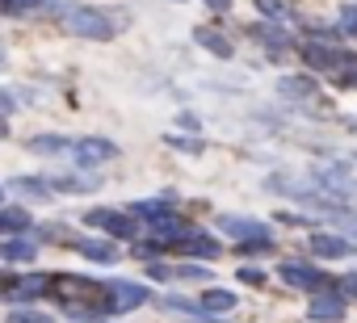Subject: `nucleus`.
I'll return each mask as SVG.
<instances>
[{"label": "nucleus", "mask_w": 357, "mask_h": 323, "mask_svg": "<svg viewBox=\"0 0 357 323\" xmlns=\"http://www.w3.org/2000/svg\"><path fill=\"white\" fill-rule=\"evenodd\" d=\"M59 22H63L68 34L89 38V42H109L114 30H118L101 9H84V5H63V9H59Z\"/></svg>", "instance_id": "f257e3e1"}, {"label": "nucleus", "mask_w": 357, "mask_h": 323, "mask_svg": "<svg viewBox=\"0 0 357 323\" xmlns=\"http://www.w3.org/2000/svg\"><path fill=\"white\" fill-rule=\"evenodd\" d=\"M282 281L286 285H294V290H307V294H319V290H328V277L315 269V265H307V260H282Z\"/></svg>", "instance_id": "f03ea898"}, {"label": "nucleus", "mask_w": 357, "mask_h": 323, "mask_svg": "<svg viewBox=\"0 0 357 323\" xmlns=\"http://www.w3.org/2000/svg\"><path fill=\"white\" fill-rule=\"evenodd\" d=\"M89 227H105L114 239H130V235L139 231V214H135V210H130V214H118V210L101 206V210H89Z\"/></svg>", "instance_id": "7ed1b4c3"}, {"label": "nucleus", "mask_w": 357, "mask_h": 323, "mask_svg": "<svg viewBox=\"0 0 357 323\" xmlns=\"http://www.w3.org/2000/svg\"><path fill=\"white\" fill-rule=\"evenodd\" d=\"M72 155L80 159L84 168H93V164H109V159L118 155V143H109V139H80V143H72Z\"/></svg>", "instance_id": "20e7f679"}, {"label": "nucleus", "mask_w": 357, "mask_h": 323, "mask_svg": "<svg viewBox=\"0 0 357 323\" xmlns=\"http://www.w3.org/2000/svg\"><path fill=\"white\" fill-rule=\"evenodd\" d=\"M315 323H340L344 319V298L336 294V290H319L315 298H311V310H307Z\"/></svg>", "instance_id": "39448f33"}, {"label": "nucleus", "mask_w": 357, "mask_h": 323, "mask_svg": "<svg viewBox=\"0 0 357 323\" xmlns=\"http://www.w3.org/2000/svg\"><path fill=\"white\" fill-rule=\"evenodd\" d=\"M219 231L231 235V239H240V244H244V239H273V231H269L265 223H257V219H231V214L219 219Z\"/></svg>", "instance_id": "423d86ee"}, {"label": "nucleus", "mask_w": 357, "mask_h": 323, "mask_svg": "<svg viewBox=\"0 0 357 323\" xmlns=\"http://www.w3.org/2000/svg\"><path fill=\"white\" fill-rule=\"evenodd\" d=\"M303 59L315 68V72H332L336 76V68H340V59H344V51H336L332 42H303Z\"/></svg>", "instance_id": "0eeeda50"}, {"label": "nucleus", "mask_w": 357, "mask_h": 323, "mask_svg": "<svg viewBox=\"0 0 357 323\" xmlns=\"http://www.w3.org/2000/svg\"><path fill=\"white\" fill-rule=\"evenodd\" d=\"M151 235H155V239H164V244L172 248V244H181V239L190 235V223L172 210V214H164V219H155V223H151Z\"/></svg>", "instance_id": "6e6552de"}, {"label": "nucleus", "mask_w": 357, "mask_h": 323, "mask_svg": "<svg viewBox=\"0 0 357 323\" xmlns=\"http://www.w3.org/2000/svg\"><path fill=\"white\" fill-rule=\"evenodd\" d=\"M311 252L315 256H324V260H344V256H353V244L344 239V235H311Z\"/></svg>", "instance_id": "1a4fd4ad"}, {"label": "nucleus", "mask_w": 357, "mask_h": 323, "mask_svg": "<svg viewBox=\"0 0 357 323\" xmlns=\"http://www.w3.org/2000/svg\"><path fill=\"white\" fill-rule=\"evenodd\" d=\"M109 294H114V306L118 310H135V306L147 302V290L135 285V281H109Z\"/></svg>", "instance_id": "9d476101"}, {"label": "nucleus", "mask_w": 357, "mask_h": 323, "mask_svg": "<svg viewBox=\"0 0 357 323\" xmlns=\"http://www.w3.org/2000/svg\"><path fill=\"white\" fill-rule=\"evenodd\" d=\"M172 248H181V252H190V256H198V260H215V256L223 252V244H215L211 235H194V231H190L181 244H172Z\"/></svg>", "instance_id": "9b49d317"}, {"label": "nucleus", "mask_w": 357, "mask_h": 323, "mask_svg": "<svg viewBox=\"0 0 357 323\" xmlns=\"http://www.w3.org/2000/svg\"><path fill=\"white\" fill-rule=\"evenodd\" d=\"M34 256H38V244H30V239H22V235H13V239H5V244H0V260L26 265V260H34Z\"/></svg>", "instance_id": "f8f14e48"}, {"label": "nucleus", "mask_w": 357, "mask_h": 323, "mask_svg": "<svg viewBox=\"0 0 357 323\" xmlns=\"http://www.w3.org/2000/svg\"><path fill=\"white\" fill-rule=\"evenodd\" d=\"M194 38H198L211 55H223V59L231 55V42H227V34H223L219 26H198V30H194Z\"/></svg>", "instance_id": "ddd939ff"}, {"label": "nucleus", "mask_w": 357, "mask_h": 323, "mask_svg": "<svg viewBox=\"0 0 357 323\" xmlns=\"http://www.w3.org/2000/svg\"><path fill=\"white\" fill-rule=\"evenodd\" d=\"M76 252H80L84 260H97V265H114V260H118V248L105 244V239H80Z\"/></svg>", "instance_id": "4468645a"}, {"label": "nucleus", "mask_w": 357, "mask_h": 323, "mask_svg": "<svg viewBox=\"0 0 357 323\" xmlns=\"http://www.w3.org/2000/svg\"><path fill=\"white\" fill-rule=\"evenodd\" d=\"M26 227H30V210H22V206L0 210V235H22Z\"/></svg>", "instance_id": "2eb2a0df"}, {"label": "nucleus", "mask_w": 357, "mask_h": 323, "mask_svg": "<svg viewBox=\"0 0 357 323\" xmlns=\"http://www.w3.org/2000/svg\"><path fill=\"white\" fill-rule=\"evenodd\" d=\"M47 185L59 189V194H89V189H97L101 181H97V177H51Z\"/></svg>", "instance_id": "dca6fc26"}, {"label": "nucleus", "mask_w": 357, "mask_h": 323, "mask_svg": "<svg viewBox=\"0 0 357 323\" xmlns=\"http://www.w3.org/2000/svg\"><path fill=\"white\" fill-rule=\"evenodd\" d=\"M30 151H38V155H63V151H72V143L63 134H38V139H30Z\"/></svg>", "instance_id": "f3484780"}, {"label": "nucleus", "mask_w": 357, "mask_h": 323, "mask_svg": "<svg viewBox=\"0 0 357 323\" xmlns=\"http://www.w3.org/2000/svg\"><path fill=\"white\" fill-rule=\"evenodd\" d=\"M130 210H135L139 219H151V223H155V219L172 214V198H147V202H135Z\"/></svg>", "instance_id": "a211bd4d"}, {"label": "nucleus", "mask_w": 357, "mask_h": 323, "mask_svg": "<svg viewBox=\"0 0 357 323\" xmlns=\"http://www.w3.org/2000/svg\"><path fill=\"white\" fill-rule=\"evenodd\" d=\"M252 34H257L269 51H286V47H290V38L278 30V22H273V26H269V22H261V26H252Z\"/></svg>", "instance_id": "6ab92c4d"}, {"label": "nucleus", "mask_w": 357, "mask_h": 323, "mask_svg": "<svg viewBox=\"0 0 357 323\" xmlns=\"http://www.w3.org/2000/svg\"><path fill=\"white\" fill-rule=\"evenodd\" d=\"M202 306L215 310V315H227V310H236V294L231 290H206L202 294Z\"/></svg>", "instance_id": "aec40b11"}, {"label": "nucleus", "mask_w": 357, "mask_h": 323, "mask_svg": "<svg viewBox=\"0 0 357 323\" xmlns=\"http://www.w3.org/2000/svg\"><path fill=\"white\" fill-rule=\"evenodd\" d=\"M252 5L261 9L265 22H286V17H290V5H286V0H252Z\"/></svg>", "instance_id": "412c9836"}, {"label": "nucleus", "mask_w": 357, "mask_h": 323, "mask_svg": "<svg viewBox=\"0 0 357 323\" xmlns=\"http://www.w3.org/2000/svg\"><path fill=\"white\" fill-rule=\"evenodd\" d=\"M336 80H340L344 88H357V55H344V59H340V68H336Z\"/></svg>", "instance_id": "4be33fe9"}, {"label": "nucleus", "mask_w": 357, "mask_h": 323, "mask_svg": "<svg viewBox=\"0 0 357 323\" xmlns=\"http://www.w3.org/2000/svg\"><path fill=\"white\" fill-rule=\"evenodd\" d=\"M164 306L176 310V315H202V302H190V298H164ZM206 319H211V315H206Z\"/></svg>", "instance_id": "5701e85b"}, {"label": "nucleus", "mask_w": 357, "mask_h": 323, "mask_svg": "<svg viewBox=\"0 0 357 323\" xmlns=\"http://www.w3.org/2000/svg\"><path fill=\"white\" fill-rule=\"evenodd\" d=\"M9 323H51L47 310H9Z\"/></svg>", "instance_id": "b1692460"}, {"label": "nucleus", "mask_w": 357, "mask_h": 323, "mask_svg": "<svg viewBox=\"0 0 357 323\" xmlns=\"http://www.w3.org/2000/svg\"><path fill=\"white\" fill-rule=\"evenodd\" d=\"M38 5H43V0H0V13H30Z\"/></svg>", "instance_id": "393cba45"}, {"label": "nucleus", "mask_w": 357, "mask_h": 323, "mask_svg": "<svg viewBox=\"0 0 357 323\" xmlns=\"http://www.w3.org/2000/svg\"><path fill=\"white\" fill-rule=\"evenodd\" d=\"M282 93H286V97H307V93H311V80H290V76H286V80H282Z\"/></svg>", "instance_id": "a878e982"}, {"label": "nucleus", "mask_w": 357, "mask_h": 323, "mask_svg": "<svg viewBox=\"0 0 357 323\" xmlns=\"http://www.w3.org/2000/svg\"><path fill=\"white\" fill-rule=\"evenodd\" d=\"M176 277H185V281H202V277H211L202 265H181V269H176Z\"/></svg>", "instance_id": "bb28decb"}, {"label": "nucleus", "mask_w": 357, "mask_h": 323, "mask_svg": "<svg viewBox=\"0 0 357 323\" xmlns=\"http://www.w3.org/2000/svg\"><path fill=\"white\" fill-rule=\"evenodd\" d=\"M147 277H155V281H172V277H176V269H168V265H160V260H151V269H147Z\"/></svg>", "instance_id": "cd10ccee"}, {"label": "nucleus", "mask_w": 357, "mask_h": 323, "mask_svg": "<svg viewBox=\"0 0 357 323\" xmlns=\"http://www.w3.org/2000/svg\"><path fill=\"white\" fill-rule=\"evenodd\" d=\"M240 281H244V285H261V281H265V273L248 265V269H240Z\"/></svg>", "instance_id": "c85d7f7f"}, {"label": "nucleus", "mask_w": 357, "mask_h": 323, "mask_svg": "<svg viewBox=\"0 0 357 323\" xmlns=\"http://www.w3.org/2000/svg\"><path fill=\"white\" fill-rule=\"evenodd\" d=\"M168 143H172L176 151H202V143H198V139H176V134H172Z\"/></svg>", "instance_id": "c756f323"}, {"label": "nucleus", "mask_w": 357, "mask_h": 323, "mask_svg": "<svg viewBox=\"0 0 357 323\" xmlns=\"http://www.w3.org/2000/svg\"><path fill=\"white\" fill-rule=\"evenodd\" d=\"M340 26H344L349 34H357V5H349V9H344V17H340Z\"/></svg>", "instance_id": "7c9ffc66"}, {"label": "nucleus", "mask_w": 357, "mask_h": 323, "mask_svg": "<svg viewBox=\"0 0 357 323\" xmlns=\"http://www.w3.org/2000/svg\"><path fill=\"white\" fill-rule=\"evenodd\" d=\"M206 9H211V13H227V9H231V0H206Z\"/></svg>", "instance_id": "2f4dec72"}, {"label": "nucleus", "mask_w": 357, "mask_h": 323, "mask_svg": "<svg viewBox=\"0 0 357 323\" xmlns=\"http://www.w3.org/2000/svg\"><path fill=\"white\" fill-rule=\"evenodd\" d=\"M5 113H13V97H9V93H0V118H5Z\"/></svg>", "instance_id": "473e14b6"}, {"label": "nucleus", "mask_w": 357, "mask_h": 323, "mask_svg": "<svg viewBox=\"0 0 357 323\" xmlns=\"http://www.w3.org/2000/svg\"><path fill=\"white\" fill-rule=\"evenodd\" d=\"M344 285H349V294H357V273H353V277H349Z\"/></svg>", "instance_id": "72a5a7b5"}, {"label": "nucleus", "mask_w": 357, "mask_h": 323, "mask_svg": "<svg viewBox=\"0 0 357 323\" xmlns=\"http://www.w3.org/2000/svg\"><path fill=\"white\" fill-rule=\"evenodd\" d=\"M0 63H5V47H0Z\"/></svg>", "instance_id": "f704fd0d"}, {"label": "nucleus", "mask_w": 357, "mask_h": 323, "mask_svg": "<svg viewBox=\"0 0 357 323\" xmlns=\"http://www.w3.org/2000/svg\"><path fill=\"white\" fill-rule=\"evenodd\" d=\"M349 126H353V130H357V118H353V122H349Z\"/></svg>", "instance_id": "c9c22d12"}, {"label": "nucleus", "mask_w": 357, "mask_h": 323, "mask_svg": "<svg viewBox=\"0 0 357 323\" xmlns=\"http://www.w3.org/2000/svg\"><path fill=\"white\" fill-rule=\"evenodd\" d=\"M0 198H5V189H0Z\"/></svg>", "instance_id": "e433bc0d"}, {"label": "nucleus", "mask_w": 357, "mask_h": 323, "mask_svg": "<svg viewBox=\"0 0 357 323\" xmlns=\"http://www.w3.org/2000/svg\"><path fill=\"white\" fill-rule=\"evenodd\" d=\"M0 294H5V290H0Z\"/></svg>", "instance_id": "4c0bfd02"}]
</instances>
